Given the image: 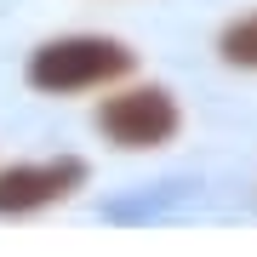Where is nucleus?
I'll return each instance as SVG.
<instances>
[{
	"mask_svg": "<svg viewBox=\"0 0 257 257\" xmlns=\"http://www.w3.org/2000/svg\"><path fill=\"white\" fill-rule=\"evenodd\" d=\"M132 69H138V52L114 35H57L29 52L23 80L46 97H80V92H103V86L132 80Z\"/></svg>",
	"mask_w": 257,
	"mask_h": 257,
	"instance_id": "nucleus-1",
	"label": "nucleus"
},
{
	"mask_svg": "<svg viewBox=\"0 0 257 257\" xmlns=\"http://www.w3.org/2000/svg\"><path fill=\"white\" fill-rule=\"evenodd\" d=\"M97 132L114 149L143 155V149H166L177 132H183V109H177V97L166 92V86H126V92L103 97Z\"/></svg>",
	"mask_w": 257,
	"mask_h": 257,
	"instance_id": "nucleus-2",
	"label": "nucleus"
},
{
	"mask_svg": "<svg viewBox=\"0 0 257 257\" xmlns=\"http://www.w3.org/2000/svg\"><path fill=\"white\" fill-rule=\"evenodd\" d=\"M86 160L80 155H57V160H29L0 172V217H35L46 206H63L69 194L86 189Z\"/></svg>",
	"mask_w": 257,
	"mask_h": 257,
	"instance_id": "nucleus-3",
	"label": "nucleus"
},
{
	"mask_svg": "<svg viewBox=\"0 0 257 257\" xmlns=\"http://www.w3.org/2000/svg\"><path fill=\"white\" fill-rule=\"evenodd\" d=\"M217 52H223V63H234V69H257V12H246V18H234V23H223Z\"/></svg>",
	"mask_w": 257,
	"mask_h": 257,
	"instance_id": "nucleus-4",
	"label": "nucleus"
}]
</instances>
